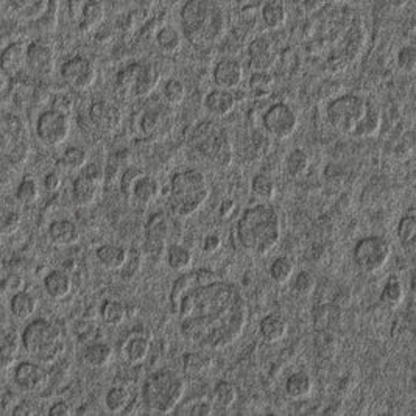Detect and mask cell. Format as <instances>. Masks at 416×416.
Here are the masks:
<instances>
[{"instance_id": "6da1fadb", "label": "cell", "mask_w": 416, "mask_h": 416, "mask_svg": "<svg viewBox=\"0 0 416 416\" xmlns=\"http://www.w3.org/2000/svg\"><path fill=\"white\" fill-rule=\"evenodd\" d=\"M168 301L181 335L201 350L231 346L248 321V303L239 287L208 268L183 273L173 283Z\"/></svg>"}, {"instance_id": "7a4b0ae2", "label": "cell", "mask_w": 416, "mask_h": 416, "mask_svg": "<svg viewBox=\"0 0 416 416\" xmlns=\"http://www.w3.org/2000/svg\"><path fill=\"white\" fill-rule=\"evenodd\" d=\"M240 246L256 256H267L281 239V222L273 206L259 203L243 210L235 226Z\"/></svg>"}, {"instance_id": "3957f363", "label": "cell", "mask_w": 416, "mask_h": 416, "mask_svg": "<svg viewBox=\"0 0 416 416\" xmlns=\"http://www.w3.org/2000/svg\"><path fill=\"white\" fill-rule=\"evenodd\" d=\"M181 24L186 39L205 49L222 38L226 21L217 0H188L181 8Z\"/></svg>"}, {"instance_id": "277c9868", "label": "cell", "mask_w": 416, "mask_h": 416, "mask_svg": "<svg viewBox=\"0 0 416 416\" xmlns=\"http://www.w3.org/2000/svg\"><path fill=\"white\" fill-rule=\"evenodd\" d=\"M209 186L203 172L197 168L178 172L171 181L168 208L172 214L180 218H189L205 206L209 198Z\"/></svg>"}, {"instance_id": "5b68a950", "label": "cell", "mask_w": 416, "mask_h": 416, "mask_svg": "<svg viewBox=\"0 0 416 416\" xmlns=\"http://www.w3.org/2000/svg\"><path fill=\"white\" fill-rule=\"evenodd\" d=\"M186 393V380L172 370H159L142 387V404L153 415H171Z\"/></svg>"}, {"instance_id": "8992f818", "label": "cell", "mask_w": 416, "mask_h": 416, "mask_svg": "<svg viewBox=\"0 0 416 416\" xmlns=\"http://www.w3.org/2000/svg\"><path fill=\"white\" fill-rule=\"evenodd\" d=\"M21 340L24 350L42 363L55 360L61 351V330L46 318L29 323L22 330Z\"/></svg>"}, {"instance_id": "52a82bcc", "label": "cell", "mask_w": 416, "mask_h": 416, "mask_svg": "<svg viewBox=\"0 0 416 416\" xmlns=\"http://www.w3.org/2000/svg\"><path fill=\"white\" fill-rule=\"evenodd\" d=\"M191 147L200 156L209 159L217 166H229L233 161V146L228 134L214 122H201L192 130Z\"/></svg>"}, {"instance_id": "ba28073f", "label": "cell", "mask_w": 416, "mask_h": 416, "mask_svg": "<svg viewBox=\"0 0 416 416\" xmlns=\"http://www.w3.org/2000/svg\"><path fill=\"white\" fill-rule=\"evenodd\" d=\"M161 73L155 64L133 63L118 71L116 76L117 94L125 100H141L158 88Z\"/></svg>"}, {"instance_id": "9c48e42d", "label": "cell", "mask_w": 416, "mask_h": 416, "mask_svg": "<svg viewBox=\"0 0 416 416\" xmlns=\"http://www.w3.org/2000/svg\"><path fill=\"white\" fill-rule=\"evenodd\" d=\"M367 103L362 97L354 94L338 96L329 101L326 108V118L335 131L345 136H352L355 126L367 113Z\"/></svg>"}, {"instance_id": "30bf717a", "label": "cell", "mask_w": 416, "mask_h": 416, "mask_svg": "<svg viewBox=\"0 0 416 416\" xmlns=\"http://www.w3.org/2000/svg\"><path fill=\"white\" fill-rule=\"evenodd\" d=\"M392 256V246L379 235L363 237L354 246L352 259L357 268L367 275H375L387 265Z\"/></svg>"}, {"instance_id": "8fae6325", "label": "cell", "mask_w": 416, "mask_h": 416, "mask_svg": "<svg viewBox=\"0 0 416 416\" xmlns=\"http://www.w3.org/2000/svg\"><path fill=\"white\" fill-rule=\"evenodd\" d=\"M105 183V172L98 164H86L72 184V200L78 208L96 205L101 197Z\"/></svg>"}, {"instance_id": "7c38bea8", "label": "cell", "mask_w": 416, "mask_h": 416, "mask_svg": "<svg viewBox=\"0 0 416 416\" xmlns=\"http://www.w3.org/2000/svg\"><path fill=\"white\" fill-rule=\"evenodd\" d=\"M71 130H72L71 117L64 113L56 111L54 108L41 113L35 126L39 142H42L46 147L50 148L63 146V143L69 139Z\"/></svg>"}, {"instance_id": "4fadbf2b", "label": "cell", "mask_w": 416, "mask_h": 416, "mask_svg": "<svg viewBox=\"0 0 416 416\" xmlns=\"http://www.w3.org/2000/svg\"><path fill=\"white\" fill-rule=\"evenodd\" d=\"M262 126L273 139L284 141L298 128V116L288 105L275 103L268 106L262 116Z\"/></svg>"}, {"instance_id": "5bb4252c", "label": "cell", "mask_w": 416, "mask_h": 416, "mask_svg": "<svg viewBox=\"0 0 416 416\" xmlns=\"http://www.w3.org/2000/svg\"><path fill=\"white\" fill-rule=\"evenodd\" d=\"M61 78L67 86L76 92L88 91L94 86L97 80L96 64L83 55L72 56L61 66Z\"/></svg>"}, {"instance_id": "9a60e30c", "label": "cell", "mask_w": 416, "mask_h": 416, "mask_svg": "<svg viewBox=\"0 0 416 416\" xmlns=\"http://www.w3.org/2000/svg\"><path fill=\"white\" fill-rule=\"evenodd\" d=\"M89 118L96 128L105 134H113L122 126L121 108L108 100H96L89 108Z\"/></svg>"}, {"instance_id": "2e32d148", "label": "cell", "mask_w": 416, "mask_h": 416, "mask_svg": "<svg viewBox=\"0 0 416 416\" xmlns=\"http://www.w3.org/2000/svg\"><path fill=\"white\" fill-rule=\"evenodd\" d=\"M171 220L164 212H155L146 225V250L147 253L158 254L171 237Z\"/></svg>"}, {"instance_id": "e0dca14e", "label": "cell", "mask_w": 416, "mask_h": 416, "mask_svg": "<svg viewBox=\"0 0 416 416\" xmlns=\"http://www.w3.org/2000/svg\"><path fill=\"white\" fill-rule=\"evenodd\" d=\"M55 52L54 47L44 41H31L27 44V67L38 75L47 76L54 71Z\"/></svg>"}, {"instance_id": "ac0fdd59", "label": "cell", "mask_w": 416, "mask_h": 416, "mask_svg": "<svg viewBox=\"0 0 416 416\" xmlns=\"http://www.w3.org/2000/svg\"><path fill=\"white\" fill-rule=\"evenodd\" d=\"M276 49L268 38L260 36L248 46V59L253 72H268L276 63Z\"/></svg>"}, {"instance_id": "d6986e66", "label": "cell", "mask_w": 416, "mask_h": 416, "mask_svg": "<svg viewBox=\"0 0 416 416\" xmlns=\"http://www.w3.org/2000/svg\"><path fill=\"white\" fill-rule=\"evenodd\" d=\"M212 80L220 89L233 91L239 88L243 80L242 64L233 58L220 59L214 67V72H212Z\"/></svg>"}, {"instance_id": "ffe728a7", "label": "cell", "mask_w": 416, "mask_h": 416, "mask_svg": "<svg viewBox=\"0 0 416 416\" xmlns=\"http://www.w3.org/2000/svg\"><path fill=\"white\" fill-rule=\"evenodd\" d=\"M44 382L46 371L35 362L25 360L14 368V384L24 392H36L39 387L44 385Z\"/></svg>"}, {"instance_id": "44dd1931", "label": "cell", "mask_w": 416, "mask_h": 416, "mask_svg": "<svg viewBox=\"0 0 416 416\" xmlns=\"http://www.w3.org/2000/svg\"><path fill=\"white\" fill-rule=\"evenodd\" d=\"M27 67V44L11 42L0 52V69L8 76H18Z\"/></svg>"}, {"instance_id": "7402d4cb", "label": "cell", "mask_w": 416, "mask_h": 416, "mask_svg": "<svg viewBox=\"0 0 416 416\" xmlns=\"http://www.w3.org/2000/svg\"><path fill=\"white\" fill-rule=\"evenodd\" d=\"M49 240L52 242L55 246H71L75 245L80 239V231L78 226H76L71 220H55V222L50 223L47 229Z\"/></svg>"}, {"instance_id": "603a6c76", "label": "cell", "mask_w": 416, "mask_h": 416, "mask_svg": "<svg viewBox=\"0 0 416 416\" xmlns=\"http://www.w3.org/2000/svg\"><path fill=\"white\" fill-rule=\"evenodd\" d=\"M5 5L22 19L38 21L50 10L52 0H4Z\"/></svg>"}, {"instance_id": "cb8c5ba5", "label": "cell", "mask_w": 416, "mask_h": 416, "mask_svg": "<svg viewBox=\"0 0 416 416\" xmlns=\"http://www.w3.org/2000/svg\"><path fill=\"white\" fill-rule=\"evenodd\" d=\"M235 97L231 91L226 89H214L210 91L205 98V108L209 114L214 117H226L234 111Z\"/></svg>"}, {"instance_id": "d4e9b609", "label": "cell", "mask_w": 416, "mask_h": 416, "mask_svg": "<svg viewBox=\"0 0 416 416\" xmlns=\"http://www.w3.org/2000/svg\"><path fill=\"white\" fill-rule=\"evenodd\" d=\"M96 256L98 264L108 271H118L125 265L126 259H128V250L121 245L106 243L101 245L96 251Z\"/></svg>"}, {"instance_id": "484cf974", "label": "cell", "mask_w": 416, "mask_h": 416, "mask_svg": "<svg viewBox=\"0 0 416 416\" xmlns=\"http://www.w3.org/2000/svg\"><path fill=\"white\" fill-rule=\"evenodd\" d=\"M72 276L64 270H52L44 278V290L54 300H63L72 292Z\"/></svg>"}, {"instance_id": "4316f807", "label": "cell", "mask_w": 416, "mask_h": 416, "mask_svg": "<svg viewBox=\"0 0 416 416\" xmlns=\"http://www.w3.org/2000/svg\"><path fill=\"white\" fill-rule=\"evenodd\" d=\"M259 333L267 343H278L283 342L287 337L288 326L284 318L276 315V313H270V315L262 318L259 325Z\"/></svg>"}, {"instance_id": "83f0119b", "label": "cell", "mask_w": 416, "mask_h": 416, "mask_svg": "<svg viewBox=\"0 0 416 416\" xmlns=\"http://www.w3.org/2000/svg\"><path fill=\"white\" fill-rule=\"evenodd\" d=\"M10 309H11V313L14 315V318L25 321V320L31 318L36 313L38 300L35 298V295L33 293H30L27 290H21L11 296Z\"/></svg>"}, {"instance_id": "f1b7e54d", "label": "cell", "mask_w": 416, "mask_h": 416, "mask_svg": "<svg viewBox=\"0 0 416 416\" xmlns=\"http://www.w3.org/2000/svg\"><path fill=\"white\" fill-rule=\"evenodd\" d=\"M416 215L415 208H410V210L401 218V222L397 225V239L401 242V246L407 254H415L416 251Z\"/></svg>"}, {"instance_id": "f546056e", "label": "cell", "mask_w": 416, "mask_h": 416, "mask_svg": "<svg viewBox=\"0 0 416 416\" xmlns=\"http://www.w3.org/2000/svg\"><path fill=\"white\" fill-rule=\"evenodd\" d=\"M159 195H161L159 181L156 180V178L143 175L133 188L131 198L138 201L139 205L147 206V205H151L153 201H156Z\"/></svg>"}, {"instance_id": "4dcf8cb0", "label": "cell", "mask_w": 416, "mask_h": 416, "mask_svg": "<svg viewBox=\"0 0 416 416\" xmlns=\"http://www.w3.org/2000/svg\"><path fill=\"white\" fill-rule=\"evenodd\" d=\"M382 126V116L379 113V109L368 101L367 103V113L362 117V121L359 125L355 126V130L352 133L354 138H375L379 134Z\"/></svg>"}, {"instance_id": "1f68e13d", "label": "cell", "mask_w": 416, "mask_h": 416, "mask_svg": "<svg viewBox=\"0 0 416 416\" xmlns=\"http://www.w3.org/2000/svg\"><path fill=\"white\" fill-rule=\"evenodd\" d=\"M105 19V6L101 4V0H91L86 5H84L78 29L81 33H89L92 30H96L98 25L103 22Z\"/></svg>"}, {"instance_id": "d6a6232c", "label": "cell", "mask_w": 416, "mask_h": 416, "mask_svg": "<svg viewBox=\"0 0 416 416\" xmlns=\"http://www.w3.org/2000/svg\"><path fill=\"white\" fill-rule=\"evenodd\" d=\"M114 359L113 346L108 343H92L89 345L83 354V360L91 368H105Z\"/></svg>"}, {"instance_id": "836d02e7", "label": "cell", "mask_w": 416, "mask_h": 416, "mask_svg": "<svg viewBox=\"0 0 416 416\" xmlns=\"http://www.w3.org/2000/svg\"><path fill=\"white\" fill-rule=\"evenodd\" d=\"M150 340L146 335L134 334L126 338L123 345V357L130 363H142L150 354Z\"/></svg>"}, {"instance_id": "e575fe53", "label": "cell", "mask_w": 416, "mask_h": 416, "mask_svg": "<svg viewBox=\"0 0 416 416\" xmlns=\"http://www.w3.org/2000/svg\"><path fill=\"white\" fill-rule=\"evenodd\" d=\"M313 390V380L305 371H295L285 380V393L292 399L308 397Z\"/></svg>"}, {"instance_id": "d590c367", "label": "cell", "mask_w": 416, "mask_h": 416, "mask_svg": "<svg viewBox=\"0 0 416 416\" xmlns=\"http://www.w3.org/2000/svg\"><path fill=\"white\" fill-rule=\"evenodd\" d=\"M156 46L159 47L161 54L172 56L181 50L183 36L172 25H166L156 33Z\"/></svg>"}, {"instance_id": "8d00e7d4", "label": "cell", "mask_w": 416, "mask_h": 416, "mask_svg": "<svg viewBox=\"0 0 416 416\" xmlns=\"http://www.w3.org/2000/svg\"><path fill=\"white\" fill-rule=\"evenodd\" d=\"M262 21L270 30H279L287 22V8L281 0H268L262 6Z\"/></svg>"}, {"instance_id": "74e56055", "label": "cell", "mask_w": 416, "mask_h": 416, "mask_svg": "<svg viewBox=\"0 0 416 416\" xmlns=\"http://www.w3.org/2000/svg\"><path fill=\"white\" fill-rule=\"evenodd\" d=\"M248 89L254 100H264L273 94L275 76L270 72H253L248 80Z\"/></svg>"}, {"instance_id": "f35d334b", "label": "cell", "mask_w": 416, "mask_h": 416, "mask_svg": "<svg viewBox=\"0 0 416 416\" xmlns=\"http://www.w3.org/2000/svg\"><path fill=\"white\" fill-rule=\"evenodd\" d=\"M212 363H214V360H212V355L208 351L188 352L183 357L184 372L189 376L203 375V372H206L212 367Z\"/></svg>"}, {"instance_id": "ab89813d", "label": "cell", "mask_w": 416, "mask_h": 416, "mask_svg": "<svg viewBox=\"0 0 416 416\" xmlns=\"http://www.w3.org/2000/svg\"><path fill=\"white\" fill-rule=\"evenodd\" d=\"M166 114L161 109H148L139 118V130L146 138H155V136L164 131Z\"/></svg>"}, {"instance_id": "60d3db41", "label": "cell", "mask_w": 416, "mask_h": 416, "mask_svg": "<svg viewBox=\"0 0 416 416\" xmlns=\"http://www.w3.org/2000/svg\"><path fill=\"white\" fill-rule=\"evenodd\" d=\"M310 167L309 153L303 148H295L285 158V173L290 178H301Z\"/></svg>"}, {"instance_id": "b9f144b4", "label": "cell", "mask_w": 416, "mask_h": 416, "mask_svg": "<svg viewBox=\"0 0 416 416\" xmlns=\"http://www.w3.org/2000/svg\"><path fill=\"white\" fill-rule=\"evenodd\" d=\"M276 192L278 189H276V183L273 178L265 173H258L256 176H253L251 193L254 198L262 203H268L271 200H275Z\"/></svg>"}, {"instance_id": "7bdbcfd3", "label": "cell", "mask_w": 416, "mask_h": 416, "mask_svg": "<svg viewBox=\"0 0 416 416\" xmlns=\"http://www.w3.org/2000/svg\"><path fill=\"white\" fill-rule=\"evenodd\" d=\"M166 260H167V265L173 271H186L192 265L193 256H192V253L186 248V246L180 243H173L167 248Z\"/></svg>"}, {"instance_id": "ee69618b", "label": "cell", "mask_w": 416, "mask_h": 416, "mask_svg": "<svg viewBox=\"0 0 416 416\" xmlns=\"http://www.w3.org/2000/svg\"><path fill=\"white\" fill-rule=\"evenodd\" d=\"M101 320L109 326H121L126 318V308L118 300H106L100 309Z\"/></svg>"}, {"instance_id": "f6af8a7d", "label": "cell", "mask_w": 416, "mask_h": 416, "mask_svg": "<svg viewBox=\"0 0 416 416\" xmlns=\"http://www.w3.org/2000/svg\"><path fill=\"white\" fill-rule=\"evenodd\" d=\"M130 392L125 387H113L105 396V405L106 410L111 413H122L130 405Z\"/></svg>"}, {"instance_id": "bcb514c9", "label": "cell", "mask_w": 416, "mask_h": 416, "mask_svg": "<svg viewBox=\"0 0 416 416\" xmlns=\"http://www.w3.org/2000/svg\"><path fill=\"white\" fill-rule=\"evenodd\" d=\"M380 301L382 304L388 305V308H397L404 301V287L396 276L390 278L384 288H382Z\"/></svg>"}, {"instance_id": "7dc6e473", "label": "cell", "mask_w": 416, "mask_h": 416, "mask_svg": "<svg viewBox=\"0 0 416 416\" xmlns=\"http://www.w3.org/2000/svg\"><path fill=\"white\" fill-rule=\"evenodd\" d=\"M89 163L88 151L81 147L66 148L61 158V164L69 172H80L81 168Z\"/></svg>"}, {"instance_id": "c3c4849f", "label": "cell", "mask_w": 416, "mask_h": 416, "mask_svg": "<svg viewBox=\"0 0 416 416\" xmlns=\"http://www.w3.org/2000/svg\"><path fill=\"white\" fill-rule=\"evenodd\" d=\"M186 94H188V91H186V86L181 80L171 78L166 81L164 89H163V97L167 101V105L180 106L186 100Z\"/></svg>"}, {"instance_id": "681fc988", "label": "cell", "mask_w": 416, "mask_h": 416, "mask_svg": "<svg viewBox=\"0 0 416 416\" xmlns=\"http://www.w3.org/2000/svg\"><path fill=\"white\" fill-rule=\"evenodd\" d=\"M16 200L25 206L35 205L39 200V188L38 183L33 178H24L16 189Z\"/></svg>"}, {"instance_id": "f907efd6", "label": "cell", "mask_w": 416, "mask_h": 416, "mask_svg": "<svg viewBox=\"0 0 416 416\" xmlns=\"http://www.w3.org/2000/svg\"><path fill=\"white\" fill-rule=\"evenodd\" d=\"M293 262L287 256L276 258L270 267V276L276 284H285L293 275Z\"/></svg>"}, {"instance_id": "816d5d0a", "label": "cell", "mask_w": 416, "mask_h": 416, "mask_svg": "<svg viewBox=\"0 0 416 416\" xmlns=\"http://www.w3.org/2000/svg\"><path fill=\"white\" fill-rule=\"evenodd\" d=\"M214 401L220 409H229L237 401V388L231 382H218L214 388Z\"/></svg>"}, {"instance_id": "f5cc1de1", "label": "cell", "mask_w": 416, "mask_h": 416, "mask_svg": "<svg viewBox=\"0 0 416 416\" xmlns=\"http://www.w3.org/2000/svg\"><path fill=\"white\" fill-rule=\"evenodd\" d=\"M22 223V217L19 212L10 208L0 206V235H11L18 231Z\"/></svg>"}, {"instance_id": "db71d44e", "label": "cell", "mask_w": 416, "mask_h": 416, "mask_svg": "<svg viewBox=\"0 0 416 416\" xmlns=\"http://www.w3.org/2000/svg\"><path fill=\"white\" fill-rule=\"evenodd\" d=\"M317 287V279L313 276L310 271H300L298 275L295 278V283H293V290L296 292V295L300 296H309L313 293Z\"/></svg>"}, {"instance_id": "11a10c76", "label": "cell", "mask_w": 416, "mask_h": 416, "mask_svg": "<svg viewBox=\"0 0 416 416\" xmlns=\"http://www.w3.org/2000/svg\"><path fill=\"white\" fill-rule=\"evenodd\" d=\"M143 175H146V172H143L142 168H139V167L131 166V167L125 168L122 176H121V191L125 197H131L133 188Z\"/></svg>"}, {"instance_id": "9f6ffc18", "label": "cell", "mask_w": 416, "mask_h": 416, "mask_svg": "<svg viewBox=\"0 0 416 416\" xmlns=\"http://www.w3.org/2000/svg\"><path fill=\"white\" fill-rule=\"evenodd\" d=\"M397 67L404 73H415L416 71V47L404 46L397 54Z\"/></svg>"}, {"instance_id": "6f0895ef", "label": "cell", "mask_w": 416, "mask_h": 416, "mask_svg": "<svg viewBox=\"0 0 416 416\" xmlns=\"http://www.w3.org/2000/svg\"><path fill=\"white\" fill-rule=\"evenodd\" d=\"M141 270V256L139 254H130L128 251V259H126L125 265L122 267V278L130 279L134 278V275Z\"/></svg>"}, {"instance_id": "680465c9", "label": "cell", "mask_w": 416, "mask_h": 416, "mask_svg": "<svg viewBox=\"0 0 416 416\" xmlns=\"http://www.w3.org/2000/svg\"><path fill=\"white\" fill-rule=\"evenodd\" d=\"M201 248L205 254H214L222 248V239H220L217 234H209L205 237V240H203Z\"/></svg>"}, {"instance_id": "91938a15", "label": "cell", "mask_w": 416, "mask_h": 416, "mask_svg": "<svg viewBox=\"0 0 416 416\" xmlns=\"http://www.w3.org/2000/svg\"><path fill=\"white\" fill-rule=\"evenodd\" d=\"M42 184H44V189L47 192H56L59 188H61L63 178L58 172H49L44 176V181H42Z\"/></svg>"}, {"instance_id": "94428289", "label": "cell", "mask_w": 416, "mask_h": 416, "mask_svg": "<svg viewBox=\"0 0 416 416\" xmlns=\"http://www.w3.org/2000/svg\"><path fill=\"white\" fill-rule=\"evenodd\" d=\"M91 0H69V6H67V13H69V18L73 22L80 21V16L84 5H86Z\"/></svg>"}, {"instance_id": "6125c7cd", "label": "cell", "mask_w": 416, "mask_h": 416, "mask_svg": "<svg viewBox=\"0 0 416 416\" xmlns=\"http://www.w3.org/2000/svg\"><path fill=\"white\" fill-rule=\"evenodd\" d=\"M188 415H192V416H210V415H214V407H212L210 402L201 401V402L193 404L189 409Z\"/></svg>"}, {"instance_id": "be15d7a7", "label": "cell", "mask_w": 416, "mask_h": 416, "mask_svg": "<svg viewBox=\"0 0 416 416\" xmlns=\"http://www.w3.org/2000/svg\"><path fill=\"white\" fill-rule=\"evenodd\" d=\"M50 416H71L72 413V407L67 404L66 401H58L49 409Z\"/></svg>"}, {"instance_id": "e7e4bbea", "label": "cell", "mask_w": 416, "mask_h": 416, "mask_svg": "<svg viewBox=\"0 0 416 416\" xmlns=\"http://www.w3.org/2000/svg\"><path fill=\"white\" fill-rule=\"evenodd\" d=\"M52 108L56 109V111H59V113H64L67 116H71L73 105H72V100L67 96H59V97L55 98V103H54Z\"/></svg>"}, {"instance_id": "03108f58", "label": "cell", "mask_w": 416, "mask_h": 416, "mask_svg": "<svg viewBox=\"0 0 416 416\" xmlns=\"http://www.w3.org/2000/svg\"><path fill=\"white\" fill-rule=\"evenodd\" d=\"M13 415H16V416H25V415L31 416V415H39V413H38V409H35V407H33L30 402H21L19 405L14 407Z\"/></svg>"}, {"instance_id": "003e7915", "label": "cell", "mask_w": 416, "mask_h": 416, "mask_svg": "<svg viewBox=\"0 0 416 416\" xmlns=\"http://www.w3.org/2000/svg\"><path fill=\"white\" fill-rule=\"evenodd\" d=\"M234 210H235V203L233 200H225L222 203V205H220V209H218L220 218H222V220H228L229 217L233 215Z\"/></svg>"}]
</instances>
